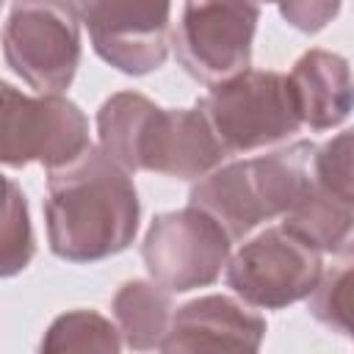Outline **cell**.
Masks as SVG:
<instances>
[{"label": "cell", "mask_w": 354, "mask_h": 354, "mask_svg": "<svg viewBox=\"0 0 354 354\" xmlns=\"http://www.w3.org/2000/svg\"><path fill=\"white\" fill-rule=\"evenodd\" d=\"M304 299L318 324L343 337L351 335V249H343L335 266L321 268L318 282Z\"/></svg>", "instance_id": "obj_17"}, {"label": "cell", "mask_w": 354, "mask_h": 354, "mask_svg": "<svg viewBox=\"0 0 354 354\" xmlns=\"http://www.w3.org/2000/svg\"><path fill=\"white\" fill-rule=\"evenodd\" d=\"M36 254L28 199L22 188L0 171V277L22 274Z\"/></svg>", "instance_id": "obj_15"}, {"label": "cell", "mask_w": 354, "mask_h": 354, "mask_svg": "<svg viewBox=\"0 0 354 354\" xmlns=\"http://www.w3.org/2000/svg\"><path fill=\"white\" fill-rule=\"evenodd\" d=\"M282 227L315 246L321 254L332 252L340 254L343 249H351V202L324 191L315 180V185L285 213L279 216Z\"/></svg>", "instance_id": "obj_14"}, {"label": "cell", "mask_w": 354, "mask_h": 354, "mask_svg": "<svg viewBox=\"0 0 354 354\" xmlns=\"http://www.w3.org/2000/svg\"><path fill=\"white\" fill-rule=\"evenodd\" d=\"M321 268V252L277 224L227 257L224 277L241 301L260 310H282L313 290Z\"/></svg>", "instance_id": "obj_7"}, {"label": "cell", "mask_w": 354, "mask_h": 354, "mask_svg": "<svg viewBox=\"0 0 354 354\" xmlns=\"http://www.w3.org/2000/svg\"><path fill=\"white\" fill-rule=\"evenodd\" d=\"M122 335L116 324L94 310H69L58 315L44 337L41 351H119Z\"/></svg>", "instance_id": "obj_16"}, {"label": "cell", "mask_w": 354, "mask_h": 354, "mask_svg": "<svg viewBox=\"0 0 354 354\" xmlns=\"http://www.w3.org/2000/svg\"><path fill=\"white\" fill-rule=\"evenodd\" d=\"M254 3H257V0H254ZM263 3H274V0H263Z\"/></svg>", "instance_id": "obj_20"}, {"label": "cell", "mask_w": 354, "mask_h": 354, "mask_svg": "<svg viewBox=\"0 0 354 354\" xmlns=\"http://www.w3.org/2000/svg\"><path fill=\"white\" fill-rule=\"evenodd\" d=\"M315 180L324 191L354 202V188H351V130H343L337 136H332L329 141H324L321 147H315Z\"/></svg>", "instance_id": "obj_18"}, {"label": "cell", "mask_w": 354, "mask_h": 354, "mask_svg": "<svg viewBox=\"0 0 354 354\" xmlns=\"http://www.w3.org/2000/svg\"><path fill=\"white\" fill-rule=\"evenodd\" d=\"M260 22L254 0H183L171 44L180 66L202 86H218L249 69Z\"/></svg>", "instance_id": "obj_6"}, {"label": "cell", "mask_w": 354, "mask_h": 354, "mask_svg": "<svg viewBox=\"0 0 354 354\" xmlns=\"http://www.w3.org/2000/svg\"><path fill=\"white\" fill-rule=\"evenodd\" d=\"M188 205L205 210L230 241H241L268 221L252 183L249 160H232L202 174L188 194Z\"/></svg>", "instance_id": "obj_12"}, {"label": "cell", "mask_w": 354, "mask_h": 354, "mask_svg": "<svg viewBox=\"0 0 354 354\" xmlns=\"http://www.w3.org/2000/svg\"><path fill=\"white\" fill-rule=\"evenodd\" d=\"M227 232L199 207L158 213L144 235L141 260L149 279L169 293H188L213 285L230 257Z\"/></svg>", "instance_id": "obj_8"}, {"label": "cell", "mask_w": 354, "mask_h": 354, "mask_svg": "<svg viewBox=\"0 0 354 354\" xmlns=\"http://www.w3.org/2000/svg\"><path fill=\"white\" fill-rule=\"evenodd\" d=\"M196 111L227 158L288 141L301 127L288 75L274 69H243L210 86L196 102Z\"/></svg>", "instance_id": "obj_3"}, {"label": "cell", "mask_w": 354, "mask_h": 354, "mask_svg": "<svg viewBox=\"0 0 354 354\" xmlns=\"http://www.w3.org/2000/svg\"><path fill=\"white\" fill-rule=\"evenodd\" d=\"M88 119L64 94H25L0 80V166L55 169L88 147Z\"/></svg>", "instance_id": "obj_5"}, {"label": "cell", "mask_w": 354, "mask_h": 354, "mask_svg": "<svg viewBox=\"0 0 354 354\" xmlns=\"http://www.w3.org/2000/svg\"><path fill=\"white\" fill-rule=\"evenodd\" d=\"M3 58L39 94H64L80 66V17L72 0H14L0 30Z\"/></svg>", "instance_id": "obj_4"}, {"label": "cell", "mask_w": 354, "mask_h": 354, "mask_svg": "<svg viewBox=\"0 0 354 354\" xmlns=\"http://www.w3.org/2000/svg\"><path fill=\"white\" fill-rule=\"evenodd\" d=\"M301 127L332 130L348 119L351 111V72L348 61L332 50L313 47L296 58L288 75Z\"/></svg>", "instance_id": "obj_11"}, {"label": "cell", "mask_w": 354, "mask_h": 354, "mask_svg": "<svg viewBox=\"0 0 354 354\" xmlns=\"http://www.w3.org/2000/svg\"><path fill=\"white\" fill-rule=\"evenodd\" d=\"M274 3L279 6L282 19L299 33H318L340 14V0H274Z\"/></svg>", "instance_id": "obj_19"}, {"label": "cell", "mask_w": 354, "mask_h": 354, "mask_svg": "<svg viewBox=\"0 0 354 354\" xmlns=\"http://www.w3.org/2000/svg\"><path fill=\"white\" fill-rule=\"evenodd\" d=\"M100 149L124 171L199 180L227 152L196 108H160L138 91L111 94L97 111Z\"/></svg>", "instance_id": "obj_2"}, {"label": "cell", "mask_w": 354, "mask_h": 354, "mask_svg": "<svg viewBox=\"0 0 354 354\" xmlns=\"http://www.w3.org/2000/svg\"><path fill=\"white\" fill-rule=\"evenodd\" d=\"M44 221L55 257L97 263L124 252L138 232V194L130 171L88 144L72 160L47 169Z\"/></svg>", "instance_id": "obj_1"}, {"label": "cell", "mask_w": 354, "mask_h": 354, "mask_svg": "<svg viewBox=\"0 0 354 354\" xmlns=\"http://www.w3.org/2000/svg\"><path fill=\"white\" fill-rule=\"evenodd\" d=\"M116 329L122 335V346L136 351L160 348L163 335L171 321V293L155 279H130L124 282L111 301Z\"/></svg>", "instance_id": "obj_13"}, {"label": "cell", "mask_w": 354, "mask_h": 354, "mask_svg": "<svg viewBox=\"0 0 354 354\" xmlns=\"http://www.w3.org/2000/svg\"><path fill=\"white\" fill-rule=\"evenodd\" d=\"M266 337V318L252 304L210 293L185 301L171 313L160 351H257Z\"/></svg>", "instance_id": "obj_10"}, {"label": "cell", "mask_w": 354, "mask_h": 354, "mask_svg": "<svg viewBox=\"0 0 354 354\" xmlns=\"http://www.w3.org/2000/svg\"><path fill=\"white\" fill-rule=\"evenodd\" d=\"M94 53L122 75H149L169 55L171 0H72Z\"/></svg>", "instance_id": "obj_9"}]
</instances>
